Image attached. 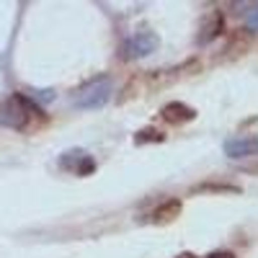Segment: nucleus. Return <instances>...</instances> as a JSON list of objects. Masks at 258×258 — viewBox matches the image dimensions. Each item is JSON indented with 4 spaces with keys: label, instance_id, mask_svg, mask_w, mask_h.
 <instances>
[{
    "label": "nucleus",
    "instance_id": "obj_11",
    "mask_svg": "<svg viewBox=\"0 0 258 258\" xmlns=\"http://www.w3.org/2000/svg\"><path fill=\"white\" fill-rule=\"evenodd\" d=\"M165 135L160 132V129L155 126H147V129H140V132L135 135V145H147V142H163Z\"/></svg>",
    "mask_w": 258,
    "mask_h": 258
},
{
    "label": "nucleus",
    "instance_id": "obj_5",
    "mask_svg": "<svg viewBox=\"0 0 258 258\" xmlns=\"http://www.w3.org/2000/svg\"><path fill=\"white\" fill-rule=\"evenodd\" d=\"M59 168L70 170L75 176H91L96 170V160L85 153V150H68V153L59 158Z\"/></svg>",
    "mask_w": 258,
    "mask_h": 258
},
{
    "label": "nucleus",
    "instance_id": "obj_7",
    "mask_svg": "<svg viewBox=\"0 0 258 258\" xmlns=\"http://www.w3.org/2000/svg\"><path fill=\"white\" fill-rule=\"evenodd\" d=\"M160 116H163V121L178 126V124H188V121H194V119H197V111H194L191 106L181 103V101H170V103H165L163 109H160Z\"/></svg>",
    "mask_w": 258,
    "mask_h": 258
},
{
    "label": "nucleus",
    "instance_id": "obj_12",
    "mask_svg": "<svg viewBox=\"0 0 258 258\" xmlns=\"http://www.w3.org/2000/svg\"><path fill=\"white\" fill-rule=\"evenodd\" d=\"M245 21H248V31H250V34H253V31H258V6H253V8L248 11Z\"/></svg>",
    "mask_w": 258,
    "mask_h": 258
},
{
    "label": "nucleus",
    "instance_id": "obj_2",
    "mask_svg": "<svg viewBox=\"0 0 258 258\" xmlns=\"http://www.w3.org/2000/svg\"><path fill=\"white\" fill-rule=\"evenodd\" d=\"M111 93H114V83L109 75H96L93 80H88L85 85L73 93V106L78 109H85V111H93V109H101L111 101Z\"/></svg>",
    "mask_w": 258,
    "mask_h": 258
},
{
    "label": "nucleus",
    "instance_id": "obj_4",
    "mask_svg": "<svg viewBox=\"0 0 258 258\" xmlns=\"http://www.w3.org/2000/svg\"><path fill=\"white\" fill-rule=\"evenodd\" d=\"M225 155L232 160H243L258 155V137L255 135H232L225 140Z\"/></svg>",
    "mask_w": 258,
    "mask_h": 258
},
{
    "label": "nucleus",
    "instance_id": "obj_14",
    "mask_svg": "<svg viewBox=\"0 0 258 258\" xmlns=\"http://www.w3.org/2000/svg\"><path fill=\"white\" fill-rule=\"evenodd\" d=\"M243 170L248 176H258V163H253V165H243Z\"/></svg>",
    "mask_w": 258,
    "mask_h": 258
},
{
    "label": "nucleus",
    "instance_id": "obj_3",
    "mask_svg": "<svg viewBox=\"0 0 258 258\" xmlns=\"http://www.w3.org/2000/svg\"><path fill=\"white\" fill-rule=\"evenodd\" d=\"M158 47H160V39H158L155 31H150V29L137 31V34H132V36L124 41L121 59H142L147 54H153Z\"/></svg>",
    "mask_w": 258,
    "mask_h": 258
},
{
    "label": "nucleus",
    "instance_id": "obj_8",
    "mask_svg": "<svg viewBox=\"0 0 258 258\" xmlns=\"http://www.w3.org/2000/svg\"><path fill=\"white\" fill-rule=\"evenodd\" d=\"M181 209H183V204H181L178 199H168V202L158 204L153 212H150V220L158 222V225H168V222H173V220L178 217Z\"/></svg>",
    "mask_w": 258,
    "mask_h": 258
},
{
    "label": "nucleus",
    "instance_id": "obj_6",
    "mask_svg": "<svg viewBox=\"0 0 258 258\" xmlns=\"http://www.w3.org/2000/svg\"><path fill=\"white\" fill-rule=\"evenodd\" d=\"M222 31H225V16H222L220 11H212V13L204 18V24H202L199 34H197V44L207 47L209 41H214Z\"/></svg>",
    "mask_w": 258,
    "mask_h": 258
},
{
    "label": "nucleus",
    "instance_id": "obj_9",
    "mask_svg": "<svg viewBox=\"0 0 258 258\" xmlns=\"http://www.w3.org/2000/svg\"><path fill=\"white\" fill-rule=\"evenodd\" d=\"M250 41H253V34H250L248 29H238V31H232V34L227 36V47H225V52H227L230 57L245 54V52L250 49Z\"/></svg>",
    "mask_w": 258,
    "mask_h": 258
},
{
    "label": "nucleus",
    "instance_id": "obj_1",
    "mask_svg": "<svg viewBox=\"0 0 258 258\" xmlns=\"http://www.w3.org/2000/svg\"><path fill=\"white\" fill-rule=\"evenodd\" d=\"M0 124L16 129V132H39L49 124V116L44 114V109L29 96L24 93H11L3 103H0Z\"/></svg>",
    "mask_w": 258,
    "mask_h": 258
},
{
    "label": "nucleus",
    "instance_id": "obj_13",
    "mask_svg": "<svg viewBox=\"0 0 258 258\" xmlns=\"http://www.w3.org/2000/svg\"><path fill=\"white\" fill-rule=\"evenodd\" d=\"M207 258H238L232 250H214V253H209Z\"/></svg>",
    "mask_w": 258,
    "mask_h": 258
},
{
    "label": "nucleus",
    "instance_id": "obj_10",
    "mask_svg": "<svg viewBox=\"0 0 258 258\" xmlns=\"http://www.w3.org/2000/svg\"><path fill=\"white\" fill-rule=\"evenodd\" d=\"M204 191H212V194H240V186H232V183H199V186H194L191 194H204Z\"/></svg>",
    "mask_w": 258,
    "mask_h": 258
}]
</instances>
